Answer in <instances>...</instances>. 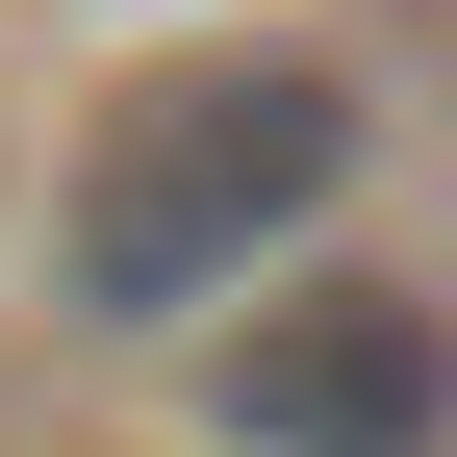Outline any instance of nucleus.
Segmentation results:
<instances>
[{
	"mask_svg": "<svg viewBox=\"0 0 457 457\" xmlns=\"http://www.w3.org/2000/svg\"><path fill=\"white\" fill-rule=\"evenodd\" d=\"M330 179H356V102H330L305 51H204V77L102 102L77 204H51V305L77 330H204V305H254L330 228Z\"/></svg>",
	"mask_w": 457,
	"mask_h": 457,
	"instance_id": "obj_1",
	"label": "nucleus"
},
{
	"mask_svg": "<svg viewBox=\"0 0 457 457\" xmlns=\"http://www.w3.org/2000/svg\"><path fill=\"white\" fill-rule=\"evenodd\" d=\"M228 457H457V305L305 279L228 330Z\"/></svg>",
	"mask_w": 457,
	"mask_h": 457,
	"instance_id": "obj_2",
	"label": "nucleus"
}]
</instances>
